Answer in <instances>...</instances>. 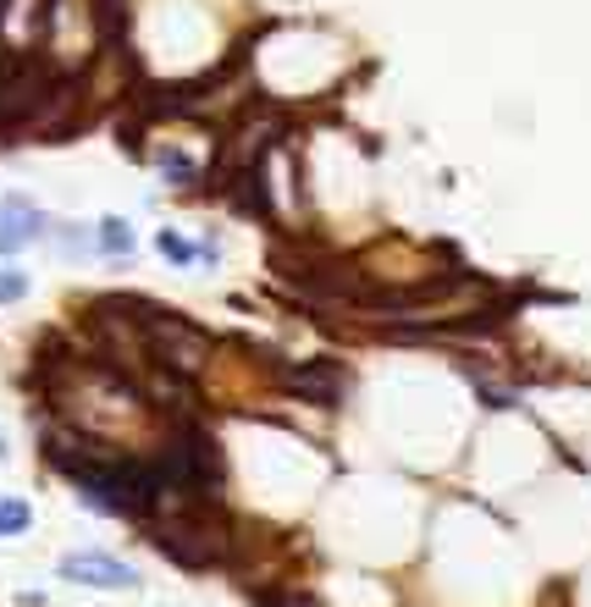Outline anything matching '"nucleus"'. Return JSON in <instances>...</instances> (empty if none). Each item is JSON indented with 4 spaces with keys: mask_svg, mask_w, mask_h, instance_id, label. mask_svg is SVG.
Segmentation results:
<instances>
[{
    "mask_svg": "<svg viewBox=\"0 0 591 607\" xmlns=\"http://www.w3.org/2000/svg\"><path fill=\"white\" fill-rule=\"evenodd\" d=\"M134 304V299H128ZM139 315V331H145V342H149V354L166 365V370H183V376H199L205 370V359H210V337L194 326V320H183V315H166V309H155V304H134Z\"/></svg>",
    "mask_w": 591,
    "mask_h": 607,
    "instance_id": "1",
    "label": "nucleus"
},
{
    "mask_svg": "<svg viewBox=\"0 0 591 607\" xmlns=\"http://www.w3.org/2000/svg\"><path fill=\"white\" fill-rule=\"evenodd\" d=\"M61 580L100 586V591H128V586H139V575H134L122 558H111V553H72V558H61Z\"/></svg>",
    "mask_w": 591,
    "mask_h": 607,
    "instance_id": "2",
    "label": "nucleus"
},
{
    "mask_svg": "<svg viewBox=\"0 0 591 607\" xmlns=\"http://www.w3.org/2000/svg\"><path fill=\"white\" fill-rule=\"evenodd\" d=\"M155 547H160L171 564H183V569H205V564H216L221 536H205L199 525H171V530L155 536Z\"/></svg>",
    "mask_w": 591,
    "mask_h": 607,
    "instance_id": "3",
    "label": "nucleus"
},
{
    "mask_svg": "<svg viewBox=\"0 0 591 607\" xmlns=\"http://www.w3.org/2000/svg\"><path fill=\"white\" fill-rule=\"evenodd\" d=\"M39 227H45V216H39L22 193H6V199H0V255L28 249V243L39 238Z\"/></svg>",
    "mask_w": 591,
    "mask_h": 607,
    "instance_id": "4",
    "label": "nucleus"
},
{
    "mask_svg": "<svg viewBox=\"0 0 591 607\" xmlns=\"http://www.w3.org/2000/svg\"><path fill=\"white\" fill-rule=\"evenodd\" d=\"M283 381H288V392H298V398H309V404H337V398H343V370H337L332 359L298 365V370H288Z\"/></svg>",
    "mask_w": 591,
    "mask_h": 607,
    "instance_id": "5",
    "label": "nucleus"
},
{
    "mask_svg": "<svg viewBox=\"0 0 591 607\" xmlns=\"http://www.w3.org/2000/svg\"><path fill=\"white\" fill-rule=\"evenodd\" d=\"M100 249H106L111 260H128V255H134V227H128L122 216H106V221H100Z\"/></svg>",
    "mask_w": 591,
    "mask_h": 607,
    "instance_id": "6",
    "label": "nucleus"
},
{
    "mask_svg": "<svg viewBox=\"0 0 591 607\" xmlns=\"http://www.w3.org/2000/svg\"><path fill=\"white\" fill-rule=\"evenodd\" d=\"M33 525V508L22 497H0V536H22Z\"/></svg>",
    "mask_w": 591,
    "mask_h": 607,
    "instance_id": "7",
    "label": "nucleus"
},
{
    "mask_svg": "<svg viewBox=\"0 0 591 607\" xmlns=\"http://www.w3.org/2000/svg\"><path fill=\"white\" fill-rule=\"evenodd\" d=\"M155 249H160L171 266H194V243H188V238H177V232H160V238H155Z\"/></svg>",
    "mask_w": 591,
    "mask_h": 607,
    "instance_id": "8",
    "label": "nucleus"
},
{
    "mask_svg": "<svg viewBox=\"0 0 591 607\" xmlns=\"http://www.w3.org/2000/svg\"><path fill=\"white\" fill-rule=\"evenodd\" d=\"M28 299V277L22 271H0V304H22Z\"/></svg>",
    "mask_w": 591,
    "mask_h": 607,
    "instance_id": "9",
    "label": "nucleus"
},
{
    "mask_svg": "<svg viewBox=\"0 0 591 607\" xmlns=\"http://www.w3.org/2000/svg\"><path fill=\"white\" fill-rule=\"evenodd\" d=\"M160 171H166L171 182H194V166H188L183 155H160Z\"/></svg>",
    "mask_w": 591,
    "mask_h": 607,
    "instance_id": "10",
    "label": "nucleus"
},
{
    "mask_svg": "<svg viewBox=\"0 0 591 607\" xmlns=\"http://www.w3.org/2000/svg\"><path fill=\"white\" fill-rule=\"evenodd\" d=\"M255 603L260 607H315V603H304V597H288V591H255Z\"/></svg>",
    "mask_w": 591,
    "mask_h": 607,
    "instance_id": "11",
    "label": "nucleus"
},
{
    "mask_svg": "<svg viewBox=\"0 0 591 607\" xmlns=\"http://www.w3.org/2000/svg\"><path fill=\"white\" fill-rule=\"evenodd\" d=\"M0 464H6V437H0Z\"/></svg>",
    "mask_w": 591,
    "mask_h": 607,
    "instance_id": "12",
    "label": "nucleus"
}]
</instances>
